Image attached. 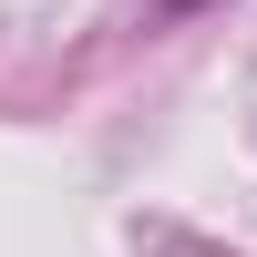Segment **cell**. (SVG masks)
I'll return each mask as SVG.
<instances>
[{"label": "cell", "mask_w": 257, "mask_h": 257, "mask_svg": "<svg viewBox=\"0 0 257 257\" xmlns=\"http://www.w3.org/2000/svg\"><path fill=\"white\" fill-rule=\"evenodd\" d=\"M165 11H206V0H165Z\"/></svg>", "instance_id": "1"}]
</instances>
